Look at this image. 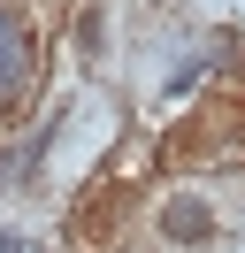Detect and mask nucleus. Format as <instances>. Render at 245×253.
Segmentation results:
<instances>
[{"instance_id":"39448f33","label":"nucleus","mask_w":245,"mask_h":253,"mask_svg":"<svg viewBox=\"0 0 245 253\" xmlns=\"http://www.w3.org/2000/svg\"><path fill=\"white\" fill-rule=\"evenodd\" d=\"M0 192H23V161H15L8 138H0Z\"/></svg>"},{"instance_id":"f257e3e1","label":"nucleus","mask_w":245,"mask_h":253,"mask_svg":"<svg viewBox=\"0 0 245 253\" xmlns=\"http://www.w3.org/2000/svg\"><path fill=\"white\" fill-rule=\"evenodd\" d=\"M39 84H46V39L23 0H0V130L31 115Z\"/></svg>"},{"instance_id":"f03ea898","label":"nucleus","mask_w":245,"mask_h":253,"mask_svg":"<svg viewBox=\"0 0 245 253\" xmlns=\"http://www.w3.org/2000/svg\"><path fill=\"white\" fill-rule=\"evenodd\" d=\"M222 77L230 84L214 100H199V115L176 138V154L192 161V169H245V77L238 69H222Z\"/></svg>"},{"instance_id":"0eeeda50","label":"nucleus","mask_w":245,"mask_h":253,"mask_svg":"<svg viewBox=\"0 0 245 253\" xmlns=\"http://www.w3.org/2000/svg\"><path fill=\"white\" fill-rule=\"evenodd\" d=\"M23 253H46V246H23Z\"/></svg>"},{"instance_id":"423d86ee","label":"nucleus","mask_w":245,"mask_h":253,"mask_svg":"<svg viewBox=\"0 0 245 253\" xmlns=\"http://www.w3.org/2000/svg\"><path fill=\"white\" fill-rule=\"evenodd\" d=\"M0 253H23V238H15V230H0Z\"/></svg>"},{"instance_id":"20e7f679","label":"nucleus","mask_w":245,"mask_h":253,"mask_svg":"<svg viewBox=\"0 0 245 253\" xmlns=\"http://www.w3.org/2000/svg\"><path fill=\"white\" fill-rule=\"evenodd\" d=\"M69 46H77V62H107V8H100V0H84V8H77Z\"/></svg>"},{"instance_id":"7ed1b4c3","label":"nucleus","mask_w":245,"mask_h":253,"mask_svg":"<svg viewBox=\"0 0 245 253\" xmlns=\"http://www.w3.org/2000/svg\"><path fill=\"white\" fill-rule=\"evenodd\" d=\"M214 230H222V222H214V200H207V192H192V184H176V192L161 200V215H153V238L176 246V253L214 246Z\"/></svg>"}]
</instances>
